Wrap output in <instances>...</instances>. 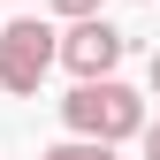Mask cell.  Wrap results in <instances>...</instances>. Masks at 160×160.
<instances>
[{"instance_id": "3957f363", "label": "cell", "mask_w": 160, "mask_h": 160, "mask_svg": "<svg viewBox=\"0 0 160 160\" xmlns=\"http://www.w3.org/2000/svg\"><path fill=\"white\" fill-rule=\"evenodd\" d=\"M130 53V31H114L107 15H84V23L61 31V69L76 76V84H99V76H114Z\"/></svg>"}, {"instance_id": "6da1fadb", "label": "cell", "mask_w": 160, "mask_h": 160, "mask_svg": "<svg viewBox=\"0 0 160 160\" xmlns=\"http://www.w3.org/2000/svg\"><path fill=\"white\" fill-rule=\"evenodd\" d=\"M61 122L69 137H99V145H130V137H145V92H130L122 76H99V84H69L61 99Z\"/></svg>"}, {"instance_id": "5b68a950", "label": "cell", "mask_w": 160, "mask_h": 160, "mask_svg": "<svg viewBox=\"0 0 160 160\" xmlns=\"http://www.w3.org/2000/svg\"><path fill=\"white\" fill-rule=\"evenodd\" d=\"M46 8L61 15V23H84V15H99V8H107V0H46Z\"/></svg>"}, {"instance_id": "8992f818", "label": "cell", "mask_w": 160, "mask_h": 160, "mask_svg": "<svg viewBox=\"0 0 160 160\" xmlns=\"http://www.w3.org/2000/svg\"><path fill=\"white\" fill-rule=\"evenodd\" d=\"M137 145H145V160H160V114L145 122V137H137Z\"/></svg>"}, {"instance_id": "7a4b0ae2", "label": "cell", "mask_w": 160, "mask_h": 160, "mask_svg": "<svg viewBox=\"0 0 160 160\" xmlns=\"http://www.w3.org/2000/svg\"><path fill=\"white\" fill-rule=\"evenodd\" d=\"M53 61H61V31H53L46 15H15V23L0 31V92L31 99Z\"/></svg>"}, {"instance_id": "ba28073f", "label": "cell", "mask_w": 160, "mask_h": 160, "mask_svg": "<svg viewBox=\"0 0 160 160\" xmlns=\"http://www.w3.org/2000/svg\"><path fill=\"white\" fill-rule=\"evenodd\" d=\"M0 31H8V23H0Z\"/></svg>"}, {"instance_id": "52a82bcc", "label": "cell", "mask_w": 160, "mask_h": 160, "mask_svg": "<svg viewBox=\"0 0 160 160\" xmlns=\"http://www.w3.org/2000/svg\"><path fill=\"white\" fill-rule=\"evenodd\" d=\"M145 92L160 99V46H152V61H145Z\"/></svg>"}, {"instance_id": "277c9868", "label": "cell", "mask_w": 160, "mask_h": 160, "mask_svg": "<svg viewBox=\"0 0 160 160\" xmlns=\"http://www.w3.org/2000/svg\"><path fill=\"white\" fill-rule=\"evenodd\" d=\"M38 160H114V145H99V137H61V145H46Z\"/></svg>"}]
</instances>
